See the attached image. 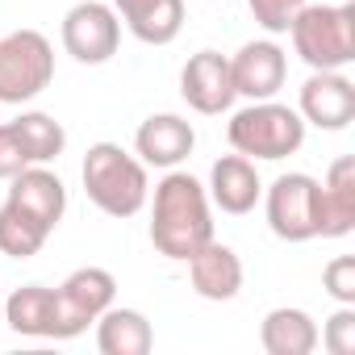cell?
I'll list each match as a JSON object with an SVG mask.
<instances>
[{
  "label": "cell",
  "mask_w": 355,
  "mask_h": 355,
  "mask_svg": "<svg viewBox=\"0 0 355 355\" xmlns=\"http://www.w3.org/2000/svg\"><path fill=\"white\" fill-rule=\"evenodd\" d=\"M193 146H197V130H193V121H184L180 113H150V117L138 125V134H134L138 159H142L146 167H163V171L180 167V163L193 155Z\"/></svg>",
  "instance_id": "cell-12"
},
{
  "label": "cell",
  "mask_w": 355,
  "mask_h": 355,
  "mask_svg": "<svg viewBox=\"0 0 355 355\" xmlns=\"http://www.w3.org/2000/svg\"><path fill=\"white\" fill-rule=\"evenodd\" d=\"M318 343H322L330 355H355V305H338V309L326 318Z\"/></svg>",
  "instance_id": "cell-23"
},
{
  "label": "cell",
  "mask_w": 355,
  "mask_h": 355,
  "mask_svg": "<svg viewBox=\"0 0 355 355\" xmlns=\"http://www.w3.org/2000/svg\"><path fill=\"white\" fill-rule=\"evenodd\" d=\"M5 322L21 338H55V322H59L55 288H46V284H21V288H13L9 301H5Z\"/></svg>",
  "instance_id": "cell-18"
},
{
  "label": "cell",
  "mask_w": 355,
  "mask_h": 355,
  "mask_svg": "<svg viewBox=\"0 0 355 355\" xmlns=\"http://www.w3.org/2000/svg\"><path fill=\"white\" fill-rule=\"evenodd\" d=\"M297 113L305 125L318 130H347L355 121V84L343 71H313L301 84Z\"/></svg>",
  "instance_id": "cell-9"
},
{
  "label": "cell",
  "mask_w": 355,
  "mask_h": 355,
  "mask_svg": "<svg viewBox=\"0 0 355 355\" xmlns=\"http://www.w3.org/2000/svg\"><path fill=\"white\" fill-rule=\"evenodd\" d=\"M9 125H13V134H17V142H21V150H26L30 163H51V159H59L63 146H67L63 121H55V117L42 113V109H30V113H21V117L9 121Z\"/></svg>",
  "instance_id": "cell-21"
},
{
  "label": "cell",
  "mask_w": 355,
  "mask_h": 355,
  "mask_svg": "<svg viewBox=\"0 0 355 355\" xmlns=\"http://www.w3.org/2000/svg\"><path fill=\"white\" fill-rule=\"evenodd\" d=\"M184 263H189V284H193L197 297H205V301H234L239 297V288H243V259L234 255V247L209 239Z\"/></svg>",
  "instance_id": "cell-15"
},
{
  "label": "cell",
  "mask_w": 355,
  "mask_h": 355,
  "mask_svg": "<svg viewBox=\"0 0 355 355\" xmlns=\"http://www.w3.org/2000/svg\"><path fill=\"white\" fill-rule=\"evenodd\" d=\"M259 343L268 355H309L318 347V322L297 305H280L259 322Z\"/></svg>",
  "instance_id": "cell-20"
},
{
  "label": "cell",
  "mask_w": 355,
  "mask_h": 355,
  "mask_svg": "<svg viewBox=\"0 0 355 355\" xmlns=\"http://www.w3.org/2000/svg\"><path fill=\"white\" fill-rule=\"evenodd\" d=\"M117 297V280L105 268H76L59 288H55V305H59V322H55V338H76L84 334Z\"/></svg>",
  "instance_id": "cell-7"
},
{
  "label": "cell",
  "mask_w": 355,
  "mask_h": 355,
  "mask_svg": "<svg viewBox=\"0 0 355 355\" xmlns=\"http://www.w3.org/2000/svg\"><path fill=\"white\" fill-rule=\"evenodd\" d=\"M284 76H288V59L272 38L243 42L239 55L230 59L234 96H247V101H272L284 88Z\"/></svg>",
  "instance_id": "cell-10"
},
{
  "label": "cell",
  "mask_w": 355,
  "mask_h": 355,
  "mask_svg": "<svg viewBox=\"0 0 355 355\" xmlns=\"http://www.w3.org/2000/svg\"><path fill=\"white\" fill-rule=\"evenodd\" d=\"M113 13L146 46H167L184 30V0H113Z\"/></svg>",
  "instance_id": "cell-16"
},
{
  "label": "cell",
  "mask_w": 355,
  "mask_h": 355,
  "mask_svg": "<svg viewBox=\"0 0 355 355\" xmlns=\"http://www.w3.org/2000/svg\"><path fill=\"white\" fill-rule=\"evenodd\" d=\"M209 239H214V209H209L205 184L197 175L171 167L155 184V205H150V243H155V251L184 263Z\"/></svg>",
  "instance_id": "cell-1"
},
{
  "label": "cell",
  "mask_w": 355,
  "mask_h": 355,
  "mask_svg": "<svg viewBox=\"0 0 355 355\" xmlns=\"http://www.w3.org/2000/svg\"><path fill=\"white\" fill-rule=\"evenodd\" d=\"M180 96L189 101V109L218 117L234 105V80H230V59L218 51H197L184 71H180Z\"/></svg>",
  "instance_id": "cell-11"
},
{
  "label": "cell",
  "mask_w": 355,
  "mask_h": 355,
  "mask_svg": "<svg viewBox=\"0 0 355 355\" xmlns=\"http://www.w3.org/2000/svg\"><path fill=\"white\" fill-rule=\"evenodd\" d=\"M209 205H218L222 214L230 218H243L259 205L263 197V180H259V171H255V159L247 155H222L214 167H209Z\"/></svg>",
  "instance_id": "cell-14"
},
{
  "label": "cell",
  "mask_w": 355,
  "mask_h": 355,
  "mask_svg": "<svg viewBox=\"0 0 355 355\" xmlns=\"http://www.w3.org/2000/svg\"><path fill=\"white\" fill-rule=\"evenodd\" d=\"M21 167H30V159H26L13 125H0V180H13Z\"/></svg>",
  "instance_id": "cell-26"
},
{
  "label": "cell",
  "mask_w": 355,
  "mask_h": 355,
  "mask_svg": "<svg viewBox=\"0 0 355 355\" xmlns=\"http://www.w3.org/2000/svg\"><path fill=\"white\" fill-rule=\"evenodd\" d=\"M226 138L239 155L247 159H288L301 150L305 142V121L297 109L280 105V101H251L247 109H239L226 125Z\"/></svg>",
  "instance_id": "cell-4"
},
{
  "label": "cell",
  "mask_w": 355,
  "mask_h": 355,
  "mask_svg": "<svg viewBox=\"0 0 355 355\" xmlns=\"http://www.w3.org/2000/svg\"><path fill=\"white\" fill-rule=\"evenodd\" d=\"M5 201H13L17 209H26L34 222H42L51 234L59 230V222H63V214H67V189H63V180L46 167V163H30V167H21L13 180H9V197Z\"/></svg>",
  "instance_id": "cell-13"
},
{
  "label": "cell",
  "mask_w": 355,
  "mask_h": 355,
  "mask_svg": "<svg viewBox=\"0 0 355 355\" xmlns=\"http://www.w3.org/2000/svg\"><path fill=\"white\" fill-rule=\"evenodd\" d=\"M322 288H326L338 305H355V255L330 259L326 272H322Z\"/></svg>",
  "instance_id": "cell-25"
},
{
  "label": "cell",
  "mask_w": 355,
  "mask_h": 355,
  "mask_svg": "<svg viewBox=\"0 0 355 355\" xmlns=\"http://www.w3.org/2000/svg\"><path fill=\"white\" fill-rule=\"evenodd\" d=\"M121 46V21L113 13V5L101 0H80L63 17V51L84 63V67H101L117 55Z\"/></svg>",
  "instance_id": "cell-8"
},
{
  "label": "cell",
  "mask_w": 355,
  "mask_h": 355,
  "mask_svg": "<svg viewBox=\"0 0 355 355\" xmlns=\"http://www.w3.org/2000/svg\"><path fill=\"white\" fill-rule=\"evenodd\" d=\"M96 347L101 355H146L155 347V330L142 309L109 305L96 318Z\"/></svg>",
  "instance_id": "cell-19"
},
{
  "label": "cell",
  "mask_w": 355,
  "mask_h": 355,
  "mask_svg": "<svg viewBox=\"0 0 355 355\" xmlns=\"http://www.w3.org/2000/svg\"><path fill=\"white\" fill-rule=\"evenodd\" d=\"M288 34L293 51L313 71H343L355 63V5H305Z\"/></svg>",
  "instance_id": "cell-3"
},
{
  "label": "cell",
  "mask_w": 355,
  "mask_h": 355,
  "mask_svg": "<svg viewBox=\"0 0 355 355\" xmlns=\"http://www.w3.org/2000/svg\"><path fill=\"white\" fill-rule=\"evenodd\" d=\"M84 193L88 201L109 214V218H134L146 197H150V180H146V163L130 150H121L117 142H96L84 155Z\"/></svg>",
  "instance_id": "cell-2"
},
{
  "label": "cell",
  "mask_w": 355,
  "mask_h": 355,
  "mask_svg": "<svg viewBox=\"0 0 355 355\" xmlns=\"http://www.w3.org/2000/svg\"><path fill=\"white\" fill-rule=\"evenodd\" d=\"M55 80V46L38 30H13L0 38V105H26Z\"/></svg>",
  "instance_id": "cell-5"
},
{
  "label": "cell",
  "mask_w": 355,
  "mask_h": 355,
  "mask_svg": "<svg viewBox=\"0 0 355 355\" xmlns=\"http://www.w3.org/2000/svg\"><path fill=\"white\" fill-rule=\"evenodd\" d=\"M355 230V159L338 155L322 180V239H347Z\"/></svg>",
  "instance_id": "cell-17"
},
{
  "label": "cell",
  "mask_w": 355,
  "mask_h": 355,
  "mask_svg": "<svg viewBox=\"0 0 355 355\" xmlns=\"http://www.w3.org/2000/svg\"><path fill=\"white\" fill-rule=\"evenodd\" d=\"M263 214L272 234L284 243L322 239V180H313L305 171L276 175L263 193Z\"/></svg>",
  "instance_id": "cell-6"
},
{
  "label": "cell",
  "mask_w": 355,
  "mask_h": 355,
  "mask_svg": "<svg viewBox=\"0 0 355 355\" xmlns=\"http://www.w3.org/2000/svg\"><path fill=\"white\" fill-rule=\"evenodd\" d=\"M51 230L42 222H34L26 209H17L13 201L0 205V255H9V259H30L46 247Z\"/></svg>",
  "instance_id": "cell-22"
},
{
  "label": "cell",
  "mask_w": 355,
  "mask_h": 355,
  "mask_svg": "<svg viewBox=\"0 0 355 355\" xmlns=\"http://www.w3.org/2000/svg\"><path fill=\"white\" fill-rule=\"evenodd\" d=\"M247 9H251V17L259 21V30H268V34H288L293 17L305 9V0H247Z\"/></svg>",
  "instance_id": "cell-24"
}]
</instances>
